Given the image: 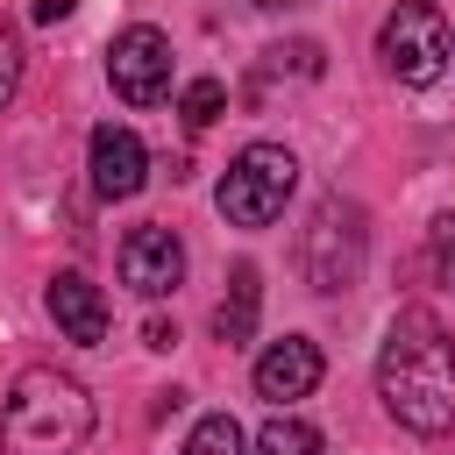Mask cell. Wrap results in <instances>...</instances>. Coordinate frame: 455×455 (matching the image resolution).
Instances as JSON below:
<instances>
[{"label":"cell","instance_id":"cell-1","mask_svg":"<svg viewBox=\"0 0 455 455\" xmlns=\"http://www.w3.org/2000/svg\"><path fill=\"white\" fill-rule=\"evenodd\" d=\"M377 398L405 434H448L455 427V341L427 306H405L377 355Z\"/></svg>","mask_w":455,"mask_h":455},{"label":"cell","instance_id":"cell-2","mask_svg":"<svg viewBox=\"0 0 455 455\" xmlns=\"http://www.w3.org/2000/svg\"><path fill=\"white\" fill-rule=\"evenodd\" d=\"M92 434V398L78 377L36 363L7 384L0 405V455H78Z\"/></svg>","mask_w":455,"mask_h":455},{"label":"cell","instance_id":"cell-3","mask_svg":"<svg viewBox=\"0 0 455 455\" xmlns=\"http://www.w3.org/2000/svg\"><path fill=\"white\" fill-rule=\"evenodd\" d=\"M291 185H299V156H291L284 142H249V149L228 164L213 206H220L228 228H270V220L284 213Z\"/></svg>","mask_w":455,"mask_h":455},{"label":"cell","instance_id":"cell-4","mask_svg":"<svg viewBox=\"0 0 455 455\" xmlns=\"http://www.w3.org/2000/svg\"><path fill=\"white\" fill-rule=\"evenodd\" d=\"M363 256H370V228H363V206L327 192L306 220V242H299V263H306V284L313 291H348L363 277Z\"/></svg>","mask_w":455,"mask_h":455},{"label":"cell","instance_id":"cell-5","mask_svg":"<svg viewBox=\"0 0 455 455\" xmlns=\"http://www.w3.org/2000/svg\"><path fill=\"white\" fill-rule=\"evenodd\" d=\"M377 50H384V64H391L405 85H434V78L448 71V21H441V7L398 0L391 21H384V36H377Z\"/></svg>","mask_w":455,"mask_h":455},{"label":"cell","instance_id":"cell-6","mask_svg":"<svg viewBox=\"0 0 455 455\" xmlns=\"http://www.w3.org/2000/svg\"><path fill=\"white\" fill-rule=\"evenodd\" d=\"M107 78H114V92H121L128 107H156V100L171 92V36L149 28V21L121 28L114 50H107Z\"/></svg>","mask_w":455,"mask_h":455},{"label":"cell","instance_id":"cell-7","mask_svg":"<svg viewBox=\"0 0 455 455\" xmlns=\"http://www.w3.org/2000/svg\"><path fill=\"white\" fill-rule=\"evenodd\" d=\"M121 284L135 291V299H164V291H178V277H185V242L171 235V228H156V220H142V228H128L121 235Z\"/></svg>","mask_w":455,"mask_h":455},{"label":"cell","instance_id":"cell-8","mask_svg":"<svg viewBox=\"0 0 455 455\" xmlns=\"http://www.w3.org/2000/svg\"><path fill=\"white\" fill-rule=\"evenodd\" d=\"M43 306H50V320H57L64 341H78V348H100L107 341V299H100V284L85 270H57L50 291H43Z\"/></svg>","mask_w":455,"mask_h":455},{"label":"cell","instance_id":"cell-9","mask_svg":"<svg viewBox=\"0 0 455 455\" xmlns=\"http://www.w3.org/2000/svg\"><path fill=\"white\" fill-rule=\"evenodd\" d=\"M142 178H149L142 135H135V128H114V121L92 128V192H100V199H135Z\"/></svg>","mask_w":455,"mask_h":455},{"label":"cell","instance_id":"cell-10","mask_svg":"<svg viewBox=\"0 0 455 455\" xmlns=\"http://www.w3.org/2000/svg\"><path fill=\"white\" fill-rule=\"evenodd\" d=\"M313 384H320V348H313L306 334H284V341H270V348L256 355V391H263L270 405L306 398Z\"/></svg>","mask_w":455,"mask_h":455},{"label":"cell","instance_id":"cell-11","mask_svg":"<svg viewBox=\"0 0 455 455\" xmlns=\"http://www.w3.org/2000/svg\"><path fill=\"white\" fill-rule=\"evenodd\" d=\"M256 313H263V277H256V263H242L235 284H228V299H220V313H213V334L228 348H242L256 334Z\"/></svg>","mask_w":455,"mask_h":455},{"label":"cell","instance_id":"cell-12","mask_svg":"<svg viewBox=\"0 0 455 455\" xmlns=\"http://www.w3.org/2000/svg\"><path fill=\"white\" fill-rule=\"evenodd\" d=\"M256 455H320V427H306V419L277 412V419L256 434Z\"/></svg>","mask_w":455,"mask_h":455},{"label":"cell","instance_id":"cell-13","mask_svg":"<svg viewBox=\"0 0 455 455\" xmlns=\"http://www.w3.org/2000/svg\"><path fill=\"white\" fill-rule=\"evenodd\" d=\"M185 455H242V427L228 412H206L192 434H185Z\"/></svg>","mask_w":455,"mask_h":455},{"label":"cell","instance_id":"cell-14","mask_svg":"<svg viewBox=\"0 0 455 455\" xmlns=\"http://www.w3.org/2000/svg\"><path fill=\"white\" fill-rule=\"evenodd\" d=\"M220 107H228V85H220V78H192V85L178 92V114H185L192 128H206V121H220Z\"/></svg>","mask_w":455,"mask_h":455},{"label":"cell","instance_id":"cell-15","mask_svg":"<svg viewBox=\"0 0 455 455\" xmlns=\"http://www.w3.org/2000/svg\"><path fill=\"white\" fill-rule=\"evenodd\" d=\"M21 92V36L0 21V114H7V100Z\"/></svg>","mask_w":455,"mask_h":455},{"label":"cell","instance_id":"cell-16","mask_svg":"<svg viewBox=\"0 0 455 455\" xmlns=\"http://www.w3.org/2000/svg\"><path fill=\"white\" fill-rule=\"evenodd\" d=\"M427 249H434V270L455 284V213H441L434 220V235H427Z\"/></svg>","mask_w":455,"mask_h":455},{"label":"cell","instance_id":"cell-17","mask_svg":"<svg viewBox=\"0 0 455 455\" xmlns=\"http://www.w3.org/2000/svg\"><path fill=\"white\" fill-rule=\"evenodd\" d=\"M142 341H149V348H171V341H178V327H171V320H149V327H142Z\"/></svg>","mask_w":455,"mask_h":455},{"label":"cell","instance_id":"cell-18","mask_svg":"<svg viewBox=\"0 0 455 455\" xmlns=\"http://www.w3.org/2000/svg\"><path fill=\"white\" fill-rule=\"evenodd\" d=\"M71 7H78V0H36V21H64Z\"/></svg>","mask_w":455,"mask_h":455},{"label":"cell","instance_id":"cell-19","mask_svg":"<svg viewBox=\"0 0 455 455\" xmlns=\"http://www.w3.org/2000/svg\"><path fill=\"white\" fill-rule=\"evenodd\" d=\"M256 7H284V0H256Z\"/></svg>","mask_w":455,"mask_h":455}]
</instances>
